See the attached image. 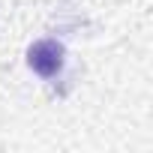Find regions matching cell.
I'll return each instance as SVG.
<instances>
[{
    "mask_svg": "<svg viewBox=\"0 0 153 153\" xmlns=\"http://www.w3.org/2000/svg\"><path fill=\"white\" fill-rule=\"evenodd\" d=\"M27 66L42 75V78H51V75H57L63 69V45L54 42V39H39L30 45L27 51Z\"/></svg>",
    "mask_w": 153,
    "mask_h": 153,
    "instance_id": "1",
    "label": "cell"
}]
</instances>
